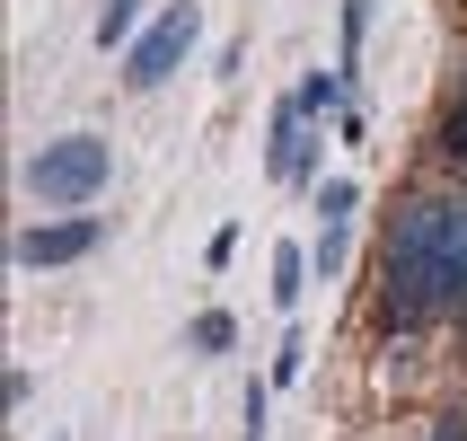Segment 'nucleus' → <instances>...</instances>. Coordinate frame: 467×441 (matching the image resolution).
<instances>
[{
  "instance_id": "1",
  "label": "nucleus",
  "mask_w": 467,
  "mask_h": 441,
  "mask_svg": "<svg viewBox=\"0 0 467 441\" xmlns=\"http://www.w3.org/2000/svg\"><path fill=\"white\" fill-rule=\"evenodd\" d=\"M379 318L432 327L467 318V194H406L379 238Z\"/></svg>"
},
{
  "instance_id": "9",
  "label": "nucleus",
  "mask_w": 467,
  "mask_h": 441,
  "mask_svg": "<svg viewBox=\"0 0 467 441\" xmlns=\"http://www.w3.org/2000/svg\"><path fill=\"white\" fill-rule=\"evenodd\" d=\"M432 151H441V168H467V89H459V98H450L441 132H432Z\"/></svg>"
},
{
  "instance_id": "3",
  "label": "nucleus",
  "mask_w": 467,
  "mask_h": 441,
  "mask_svg": "<svg viewBox=\"0 0 467 441\" xmlns=\"http://www.w3.org/2000/svg\"><path fill=\"white\" fill-rule=\"evenodd\" d=\"M194 36H203V9H194V0H168V9H159V18L124 45V89H132V98H150L159 79L194 53Z\"/></svg>"
},
{
  "instance_id": "8",
  "label": "nucleus",
  "mask_w": 467,
  "mask_h": 441,
  "mask_svg": "<svg viewBox=\"0 0 467 441\" xmlns=\"http://www.w3.org/2000/svg\"><path fill=\"white\" fill-rule=\"evenodd\" d=\"M141 36V0H106L98 9V53H124Z\"/></svg>"
},
{
  "instance_id": "12",
  "label": "nucleus",
  "mask_w": 467,
  "mask_h": 441,
  "mask_svg": "<svg viewBox=\"0 0 467 441\" xmlns=\"http://www.w3.org/2000/svg\"><path fill=\"white\" fill-rule=\"evenodd\" d=\"M362 36H370V0H344V45H336V71L362 62Z\"/></svg>"
},
{
  "instance_id": "2",
  "label": "nucleus",
  "mask_w": 467,
  "mask_h": 441,
  "mask_svg": "<svg viewBox=\"0 0 467 441\" xmlns=\"http://www.w3.org/2000/svg\"><path fill=\"white\" fill-rule=\"evenodd\" d=\"M106 177H115V151H106L98 132H62V142H45V151L26 159V194L45 212H88L106 194Z\"/></svg>"
},
{
  "instance_id": "13",
  "label": "nucleus",
  "mask_w": 467,
  "mask_h": 441,
  "mask_svg": "<svg viewBox=\"0 0 467 441\" xmlns=\"http://www.w3.org/2000/svg\"><path fill=\"white\" fill-rule=\"evenodd\" d=\"M300 371H309V336H300V327H291V336H283V353H274V389H291V380H300Z\"/></svg>"
},
{
  "instance_id": "4",
  "label": "nucleus",
  "mask_w": 467,
  "mask_h": 441,
  "mask_svg": "<svg viewBox=\"0 0 467 441\" xmlns=\"http://www.w3.org/2000/svg\"><path fill=\"white\" fill-rule=\"evenodd\" d=\"M265 168H274V185H309V177H317V115L300 106V89L274 106V132H265Z\"/></svg>"
},
{
  "instance_id": "15",
  "label": "nucleus",
  "mask_w": 467,
  "mask_h": 441,
  "mask_svg": "<svg viewBox=\"0 0 467 441\" xmlns=\"http://www.w3.org/2000/svg\"><path fill=\"white\" fill-rule=\"evenodd\" d=\"M230 257H238V221H230V230H212V247H203V265H212V274H221Z\"/></svg>"
},
{
  "instance_id": "6",
  "label": "nucleus",
  "mask_w": 467,
  "mask_h": 441,
  "mask_svg": "<svg viewBox=\"0 0 467 441\" xmlns=\"http://www.w3.org/2000/svg\"><path fill=\"white\" fill-rule=\"evenodd\" d=\"M309 247H274V300H283V310H300V291H309Z\"/></svg>"
},
{
  "instance_id": "14",
  "label": "nucleus",
  "mask_w": 467,
  "mask_h": 441,
  "mask_svg": "<svg viewBox=\"0 0 467 441\" xmlns=\"http://www.w3.org/2000/svg\"><path fill=\"white\" fill-rule=\"evenodd\" d=\"M265 415H274V380H256V389H247V441H265Z\"/></svg>"
},
{
  "instance_id": "5",
  "label": "nucleus",
  "mask_w": 467,
  "mask_h": 441,
  "mask_svg": "<svg viewBox=\"0 0 467 441\" xmlns=\"http://www.w3.org/2000/svg\"><path fill=\"white\" fill-rule=\"evenodd\" d=\"M98 238H106L98 212H62V221H36V230L9 247V257H18L26 274H45V265H79V257H98Z\"/></svg>"
},
{
  "instance_id": "7",
  "label": "nucleus",
  "mask_w": 467,
  "mask_h": 441,
  "mask_svg": "<svg viewBox=\"0 0 467 441\" xmlns=\"http://www.w3.org/2000/svg\"><path fill=\"white\" fill-rule=\"evenodd\" d=\"M344 247H353V221H317V238H309L317 283H336V274H344Z\"/></svg>"
},
{
  "instance_id": "10",
  "label": "nucleus",
  "mask_w": 467,
  "mask_h": 441,
  "mask_svg": "<svg viewBox=\"0 0 467 441\" xmlns=\"http://www.w3.org/2000/svg\"><path fill=\"white\" fill-rule=\"evenodd\" d=\"M185 344H194V353H230V344H238V318L230 310H203L194 327H185Z\"/></svg>"
},
{
  "instance_id": "16",
  "label": "nucleus",
  "mask_w": 467,
  "mask_h": 441,
  "mask_svg": "<svg viewBox=\"0 0 467 441\" xmlns=\"http://www.w3.org/2000/svg\"><path fill=\"white\" fill-rule=\"evenodd\" d=\"M432 441H467V415H441V424H432Z\"/></svg>"
},
{
  "instance_id": "11",
  "label": "nucleus",
  "mask_w": 467,
  "mask_h": 441,
  "mask_svg": "<svg viewBox=\"0 0 467 441\" xmlns=\"http://www.w3.org/2000/svg\"><path fill=\"white\" fill-rule=\"evenodd\" d=\"M353 212H362V185H353V177H327V185H317V221H353Z\"/></svg>"
}]
</instances>
